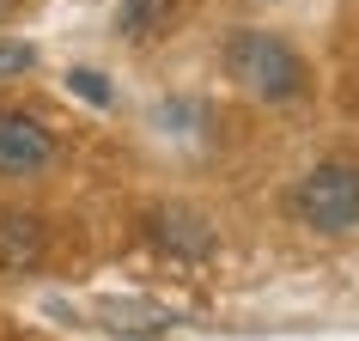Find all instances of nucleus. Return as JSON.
<instances>
[{
  "label": "nucleus",
  "mask_w": 359,
  "mask_h": 341,
  "mask_svg": "<svg viewBox=\"0 0 359 341\" xmlns=\"http://www.w3.org/2000/svg\"><path fill=\"white\" fill-rule=\"evenodd\" d=\"M74 92L92 98V104H110V92H104V79H92V67H79V74H74Z\"/></svg>",
  "instance_id": "9"
},
{
  "label": "nucleus",
  "mask_w": 359,
  "mask_h": 341,
  "mask_svg": "<svg viewBox=\"0 0 359 341\" xmlns=\"http://www.w3.org/2000/svg\"><path fill=\"white\" fill-rule=\"evenodd\" d=\"M292 213H299L311 232H329V238H341V232L359 226V165H317L299 177V189H292Z\"/></svg>",
  "instance_id": "2"
},
{
  "label": "nucleus",
  "mask_w": 359,
  "mask_h": 341,
  "mask_svg": "<svg viewBox=\"0 0 359 341\" xmlns=\"http://www.w3.org/2000/svg\"><path fill=\"white\" fill-rule=\"evenodd\" d=\"M31 43H0V79H13V74H25V67H31Z\"/></svg>",
  "instance_id": "8"
},
{
  "label": "nucleus",
  "mask_w": 359,
  "mask_h": 341,
  "mask_svg": "<svg viewBox=\"0 0 359 341\" xmlns=\"http://www.w3.org/2000/svg\"><path fill=\"white\" fill-rule=\"evenodd\" d=\"M170 13H177V0H122L116 6V31L128 43H147L152 31H165Z\"/></svg>",
  "instance_id": "6"
},
{
  "label": "nucleus",
  "mask_w": 359,
  "mask_h": 341,
  "mask_svg": "<svg viewBox=\"0 0 359 341\" xmlns=\"http://www.w3.org/2000/svg\"><path fill=\"white\" fill-rule=\"evenodd\" d=\"M43 220L37 213H0V274H19V268L43 262Z\"/></svg>",
  "instance_id": "5"
},
{
  "label": "nucleus",
  "mask_w": 359,
  "mask_h": 341,
  "mask_svg": "<svg viewBox=\"0 0 359 341\" xmlns=\"http://www.w3.org/2000/svg\"><path fill=\"white\" fill-rule=\"evenodd\" d=\"M49 159H55V140L37 116L0 110V177H37Z\"/></svg>",
  "instance_id": "3"
},
{
  "label": "nucleus",
  "mask_w": 359,
  "mask_h": 341,
  "mask_svg": "<svg viewBox=\"0 0 359 341\" xmlns=\"http://www.w3.org/2000/svg\"><path fill=\"white\" fill-rule=\"evenodd\" d=\"M226 74L244 86L250 98H299L304 92V61L286 49L280 37H268V31H238L226 43Z\"/></svg>",
  "instance_id": "1"
},
{
  "label": "nucleus",
  "mask_w": 359,
  "mask_h": 341,
  "mask_svg": "<svg viewBox=\"0 0 359 341\" xmlns=\"http://www.w3.org/2000/svg\"><path fill=\"white\" fill-rule=\"evenodd\" d=\"M104 329H122V335H158L170 323V311H152V305H104Z\"/></svg>",
  "instance_id": "7"
},
{
  "label": "nucleus",
  "mask_w": 359,
  "mask_h": 341,
  "mask_svg": "<svg viewBox=\"0 0 359 341\" xmlns=\"http://www.w3.org/2000/svg\"><path fill=\"white\" fill-rule=\"evenodd\" d=\"M147 232H152V244L165 250V256H177V262H201V256L219 250L213 226L201 220V213H189V208H158L147 220Z\"/></svg>",
  "instance_id": "4"
}]
</instances>
